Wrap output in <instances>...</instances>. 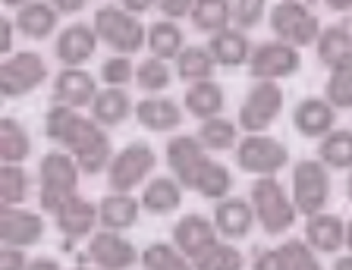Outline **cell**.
I'll return each mask as SVG.
<instances>
[{
    "instance_id": "6da1fadb",
    "label": "cell",
    "mask_w": 352,
    "mask_h": 270,
    "mask_svg": "<svg viewBox=\"0 0 352 270\" xmlns=\"http://www.w3.org/2000/svg\"><path fill=\"white\" fill-rule=\"evenodd\" d=\"M164 157H167L170 176L183 189L195 192V195L208 198V201H223L233 192V173H230L227 164H220L214 154H208L201 148V142L195 135H173L167 139L164 148Z\"/></svg>"
},
{
    "instance_id": "7a4b0ae2",
    "label": "cell",
    "mask_w": 352,
    "mask_h": 270,
    "mask_svg": "<svg viewBox=\"0 0 352 270\" xmlns=\"http://www.w3.org/2000/svg\"><path fill=\"white\" fill-rule=\"evenodd\" d=\"M79 176H82V170H79V164H76V157L66 154L63 148L44 154L41 161H38V176H35L41 211L57 217L60 207L79 195Z\"/></svg>"
},
{
    "instance_id": "3957f363",
    "label": "cell",
    "mask_w": 352,
    "mask_h": 270,
    "mask_svg": "<svg viewBox=\"0 0 352 270\" xmlns=\"http://www.w3.org/2000/svg\"><path fill=\"white\" fill-rule=\"evenodd\" d=\"M91 25L98 41L117 57H135L142 47H148V25L139 16L126 13L123 3H101L91 13Z\"/></svg>"
},
{
    "instance_id": "277c9868",
    "label": "cell",
    "mask_w": 352,
    "mask_h": 270,
    "mask_svg": "<svg viewBox=\"0 0 352 270\" xmlns=\"http://www.w3.org/2000/svg\"><path fill=\"white\" fill-rule=\"evenodd\" d=\"M60 148H63L66 154H73L85 176H98V173L107 176V167H110V161H113V154H117L113 145H110L107 129H101L95 120L82 117V113L69 123Z\"/></svg>"
},
{
    "instance_id": "5b68a950",
    "label": "cell",
    "mask_w": 352,
    "mask_h": 270,
    "mask_svg": "<svg viewBox=\"0 0 352 270\" xmlns=\"http://www.w3.org/2000/svg\"><path fill=\"white\" fill-rule=\"evenodd\" d=\"M249 201L255 207L258 227L267 236H286L296 227V220H299L293 195L277 179H255L249 185Z\"/></svg>"
},
{
    "instance_id": "8992f818",
    "label": "cell",
    "mask_w": 352,
    "mask_h": 270,
    "mask_svg": "<svg viewBox=\"0 0 352 270\" xmlns=\"http://www.w3.org/2000/svg\"><path fill=\"white\" fill-rule=\"evenodd\" d=\"M267 22H271L274 38L296 47V51L315 47L324 32L321 16L308 7V3H299V0H277L271 7V13H267Z\"/></svg>"
},
{
    "instance_id": "52a82bcc",
    "label": "cell",
    "mask_w": 352,
    "mask_h": 270,
    "mask_svg": "<svg viewBox=\"0 0 352 270\" xmlns=\"http://www.w3.org/2000/svg\"><path fill=\"white\" fill-rule=\"evenodd\" d=\"M283 107L286 95L277 82H252L239 104L236 123H239L242 135H267V129L280 120Z\"/></svg>"
},
{
    "instance_id": "ba28073f",
    "label": "cell",
    "mask_w": 352,
    "mask_h": 270,
    "mask_svg": "<svg viewBox=\"0 0 352 270\" xmlns=\"http://www.w3.org/2000/svg\"><path fill=\"white\" fill-rule=\"evenodd\" d=\"M289 195H293V201H296V211H299L305 220L315 217V214H324L330 195H333L330 170L324 167L318 157H305V161L293 164Z\"/></svg>"
},
{
    "instance_id": "9c48e42d",
    "label": "cell",
    "mask_w": 352,
    "mask_h": 270,
    "mask_svg": "<svg viewBox=\"0 0 352 270\" xmlns=\"http://www.w3.org/2000/svg\"><path fill=\"white\" fill-rule=\"evenodd\" d=\"M154 167H157V154L148 142H129L123 145L107 167V185L110 192H135L145 189L154 179Z\"/></svg>"
},
{
    "instance_id": "30bf717a",
    "label": "cell",
    "mask_w": 352,
    "mask_h": 270,
    "mask_svg": "<svg viewBox=\"0 0 352 270\" xmlns=\"http://www.w3.org/2000/svg\"><path fill=\"white\" fill-rule=\"evenodd\" d=\"M233 154L242 173L255 176V179H277L280 170L289 167V148L280 139H274L271 132L267 135H242Z\"/></svg>"
},
{
    "instance_id": "8fae6325",
    "label": "cell",
    "mask_w": 352,
    "mask_h": 270,
    "mask_svg": "<svg viewBox=\"0 0 352 270\" xmlns=\"http://www.w3.org/2000/svg\"><path fill=\"white\" fill-rule=\"evenodd\" d=\"M47 82V63L38 51H16L13 57L0 60V95L7 101L32 95Z\"/></svg>"
},
{
    "instance_id": "7c38bea8",
    "label": "cell",
    "mask_w": 352,
    "mask_h": 270,
    "mask_svg": "<svg viewBox=\"0 0 352 270\" xmlns=\"http://www.w3.org/2000/svg\"><path fill=\"white\" fill-rule=\"evenodd\" d=\"M299 69H302V51L277 41V38L255 44L252 60H249V79L252 82H277L280 85L283 79H293Z\"/></svg>"
},
{
    "instance_id": "4fadbf2b",
    "label": "cell",
    "mask_w": 352,
    "mask_h": 270,
    "mask_svg": "<svg viewBox=\"0 0 352 270\" xmlns=\"http://www.w3.org/2000/svg\"><path fill=\"white\" fill-rule=\"evenodd\" d=\"M85 264L95 270H129L135 264H142V251L123 233L98 229L85 242Z\"/></svg>"
},
{
    "instance_id": "5bb4252c",
    "label": "cell",
    "mask_w": 352,
    "mask_h": 270,
    "mask_svg": "<svg viewBox=\"0 0 352 270\" xmlns=\"http://www.w3.org/2000/svg\"><path fill=\"white\" fill-rule=\"evenodd\" d=\"M170 242H173L176 249L195 264L198 258H205L208 251L223 239H220V233H217V227H214L211 217H201V214H183V217L173 223Z\"/></svg>"
},
{
    "instance_id": "9a60e30c",
    "label": "cell",
    "mask_w": 352,
    "mask_h": 270,
    "mask_svg": "<svg viewBox=\"0 0 352 270\" xmlns=\"http://www.w3.org/2000/svg\"><path fill=\"white\" fill-rule=\"evenodd\" d=\"M98 35L91 22H69L54 38V57L63 63V69H85V63L98 54Z\"/></svg>"
},
{
    "instance_id": "2e32d148",
    "label": "cell",
    "mask_w": 352,
    "mask_h": 270,
    "mask_svg": "<svg viewBox=\"0 0 352 270\" xmlns=\"http://www.w3.org/2000/svg\"><path fill=\"white\" fill-rule=\"evenodd\" d=\"M13 22L19 38H29V41H47L51 35H60V13L54 7V0H16L13 3Z\"/></svg>"
},
{
    "instance_id": "e0dca14e",
    "label": "cell",
    "mask_w": 352,
    "mask_h": 270,
    "mask_svg": "<svg viewBox=\"0 0 352 270\" xmlns=\"http://www.w3.org/2000/svg\"><path fill=\"white\" fill-rule=\"evenodd\" d=\"M44 239V217L29 207H0V245L29 251Z\"/></svg>"
},
{
    "instance_id": "ac0fdd59",
    "label": "cell",
    "mask_w": 352,
    "mask_h": 270,
    "mask_svg": "<svg viewBox=\"0 0 352 270\" xmlns=\"http://www.w3.org/2000/svg\"><path fill=\"white\" fill-rule=\"evenodd\" d=\"M186 120L183 101H173L170 95H148L142 101H135V123L145 132H154V135H167V132H176Z\"/></svg>"
},
{
    "instance_id": "d6986e66",
    "label": "cell",
    "mask_w": 352,
    "mask_h": 270,
    "mask_svg": "<svg viewBox=\"0 0 352 270\" xmlns=\"http://www.w3.org/2000/svg\"><path fill=\"white\" fill-rule=\"evenodd\" d=\"M98 91V79L88 69H60L54 76V88H51V104H63L73 110H91Z\"/></svg>"
},
{
    "instance_id": "ffe728a7",
    "label": "cell",
    "mask_w": 352,
    "mask_h": 270,
    "mask_svg": "<svg viewBox=\"0 0 352 270\" xmlns=\"http://www.w3.org/2000/svg\"><path fill=\"white\" fill-rule=\"evenodd\" d=\"M211 220H214V227H217V233L223 242L245 239L258 223L252 201L249 198H239V195H230V198H223V201H217L211 211Z\"/></svg>"
},
{
    "instance_id": "44dd1931",
    "label": "cell",
    "mask_w": 352,
    "mask_h": 270,
    "mask_svg": "<svg viewBox=\"0 0 352 270\" xmlns=\"http://www.w3.org/2000/svg\"><path fill=\"white\" fill-rule=\"evenodd\" d=\"M54 227L57 233L63 236L66 242H82V239H91V236L101 229V220H98V205L88 201V198L76 195L73 201H66L60 207V214L54 217Z\"/></svg>"
},
{
    "instance_id": "7402d4cb",
    "label": "cell",
    "mask_w": 352,
    "mask_h": 270,
    "mask_svg": "<svg viewBox=\"0 0 352 270\" xmlns=\"http://www.w3.org/2000/svg\"><path fill=\"white\" fill-rule=\"evenodd\" d=\"M293 129L302 139H327L330 132L337 129V110L327 104V98H302L293 107Z\"/></svg>"
},
{
    "instance_id": "603a6c76",
    "label": "cell",
    "mask_w": 352,
    "mask_h": 270,
    "mask_svg": "<svg viewBox=\"0 0 352 270\" xmlns=\"http://www.w3.org/2000/svg\"><path fill=\"white\" fill-rule=\"evenodd\" d=\"M302 242L308 249H315L318 255H340L346 249V220L327 211L315 214V217L305 220Z\"/></svg>"
},
{
    "instance_id": "cb8c5ba5",
    "label": "cell",
    "mask_w": 352,
    "mask_h": 270,
    "mask_svg": "<svg viewBox=\"0 0 352 270\" xmlns=\"http://www.w3.org/2000/svg\"><path fill=\"white\" fill-rule=\"evenodd\" d=\"M142 217V201L139 195H129V192H107V195L98 201V220H101V229L110 233H129Z\"/></svg>"
},
{
    "instance_id": "d4e9b609",
    "label": "cell",
    "mask_w": 352,
    "mask_h": 270,
    "mask_svg": "<svg viewBox=\"0 0 352 270\" xmlns=\"http://www.w3.org/2000/svg\"><path fill=\"white\" fill-rule=\"evenodd\" d=\"M208 51H211L217 69H239V66H249L255 44L249 41L245 32L227 29V32H220V35L208 38Z\"/></svg>"
},
{
    "instance_id": "484cf974",
    "label": "cell",
    "mask_w": 352,
    "mask_h": 270,
    "mask_svg": "<svg viewBox=\"0 0 352 270\" xmlns=\"http://www.w3.org/2000/svg\"><path fill=\"white\" fill-rule=\"evenodd\" d=\"M183 195H186V189L176 183L173 176H154L151 183L139 192V201H142V211L145 214H151V217H167V214L183 207Z\"/></svg>"
},
{
    "instance_id": "4316f807",
    "label": "cell",
    "mask_w": 352,
    "mask_h": 270,
    "mask_svg": "<svg viewBox=\"0 0 352 270\" xmlns=\"http://www.w3.org/2000/svg\"><path fill=\"white\" fill-rule=\"evenodd\" d=\"M223 104H227V91H223V85H220L217 79L189 85L183 95V110L189 117H195L198 123L223 117Z\"/></svg>"
},
{
    "instance_id": "83f0119b",
    "label": "cell",
    "mask_w": 352,
    "mask_h": 270,
    "mask_svg": "<svg viewBox=\"0 0 352 270\" xmlns=\"http://www.w3.org/2000/svg\"><path fill=\"white\" fill-rule=\"evenodd\" d=\"M88 117L101 129H113V126H123L129 117H135V101L129 98L126 88H101V95L95 98Z\"/></svg>"
},
{
    "instance_id": "f1b7e54d",
    "label": "cell",
    "mask_w": 352,
    "mask_h": 270,
    "mask_svg": "<svg viewBox=\"0 0 352 270\" xmlns=\"http://www.w3.org/2000/svg\"><path fill=\"white\" fill-rule=\"evenodd\" d=\"M315 57L324 69H333V66L352 60V29L343 22H333V25H324L321 38L315 44Z\"/></svg>"
},
{
    "instance_id": "f546056e",
    "label": "cell",
    "mask_w": 352,
    "mask_h": 270,
    "mask_svg": "<svg viewBox=\"0 0 352 270\" xmlns=\"http://www.w3.org/2000/svg\"><path fill=\"white\" fill-rule=\"evenodd\" d=\"M32 154V132L22 126V120L3 117L0 120V161L3 167H22Z\"/></svg>"
},
{
    "instance_id": "4dcf8cb0",
    "label": "cell",
    "mask_w": 352,
    "mask_h": 270,
    "mask_svg": "<svg viewBox=\"0 0 352 270\" xmlns=\"http://www.w3.org/2000/svg\"><path fill=\"white\" fill-rule=\"evenodd\" d=\"M176 79L186 85H198V82H214L217 76V63H214L208 44H186V51L176 57Z\"/></svg>"
},
{
    "instance_id": "1f68e13d",
    "label": "cell",
    "mask_w": 352,
    "mask_h": 270,
    "mask_svg": "<svg viewBox=\"0 0 352 270\" xmlns=\"http://www.w3.org/2000/svg\"><path fill=\"white\" fill-rule=\"evenodd\" d=\"M186 51V32L179 29V22L157 19L148 25V57H157L164 63H170Z\"/></svg>"
},
{
    "instance_id": "d6a6232c",
    "label": "cell",
    "mask_w": 352,
    "mask_h": 270,
    "mask_svg": "<svg viewBox=\"0 0 352 270\" xmlns=\"http://www.w3.org/2000/svg\"><path fill=\"white\" fill-rule=\"evenodd\" d=\"M189 19L195 32L214 38L220 32L233 29V0H195Z\"/></svg>"
},
{
    "instance_id": "836d02e7",
    "label": "cell",
    "mask_w": 352,
    "mask_h": 270,
    "mask_svg": "<svg viewBox=\"0 0 352 270\" xmlns=\"http://www.w3.org/2000/svg\"><path fill=\"white\" fill-rule=\"evenodd\" d=\"M195 139L201 142L208 154H223V151H236L242 142V129L236 120L227 117H217V120H208V123H198Z\"/></svg>"
},
{
    "instance_id": "e575fe53",
    "label": "cell",
    "mask_w": 352,
    "mask_h": 270,
    "mask_svg": "<svg viewBox=\"0 0 352 270\" xmlns=\"http://www.w3.org/2000/svg\"><path fill=\"white\" fill-rule=\"evenodd\" d=\"M318 161L327 170H352V129H333L327 139L318 142Z\"/></svg>"
},
{
    "instance_id": "d590c367",
    "label": "cell",
    "mask_w": 352,
    "mask_h": 270,
    "mask_svg": "<svg viewBox=\"0 0 352 270\" xmlns=\"http://www.w3.org/2000/svg\"><path fill=\"white\" fill-rule=\"evenodd\" d=\"M32 176L25 167H0V207H25Z\"/></svg>"
},
{
    "instance_id": "8d00e7d4",
    "label": "cell",
    "mask_w": 352,
    "mask_h": 270,
    "mask_svg": "<svg viewBox=\"0 0 352 270\" xmlns=\"http://www.w3.org/2000/svg\"><path fill=\"white\" fill-rule=\"evenodd\" d=\"M142 270H195V264L173 242H151L142 249Z\"/></svg>"
},
{
    "instance_id": "74e56055",
    "label": "cell",
    "mask_w": 352,
    "mask_h": 270,
    "mask_svg": "<svg viewBox=\"0 0 352 270\" xmlns=\"http://www.w3.org/2000/svg\"><path fill=\"white\" fill-rule=\"evenodd\" d=\"M170 82H173V69H170V63H164V60L157 57H145L139 63V69H135V85L148 95H167Z\"/></svg>"
},
{
    "instance_id": "f35d334b",
    "label": "cell",
    "mask_w": 352,
    "mask_h": 270,
    "mask_svg": "<svg viewBox=\"0 0 352 270\" xmlns=\"http://www.w3.org/2000/svg\"><path fill=\"white\" fill-rule=\"evenodd\" d=\"M324 98L333 110H352V60L333 66L327 73V85H324Z\"/></svg>"
},
{
    "instance_id": "ab89813d",
    "label": "cell",
    "mask_w": 352,
    "mask_h": 270,
    "mask_svg": "<svg viewBox=\"0 0 352 270\" xmlns=\"http://www.w3.org/2000/svg\"><path fill=\"white\" fill-rule=\"evenodd\" d=\"M195 270H245V255L236 242H217L205 258L195 261Z\"/></svg>"
},
{
    "instance_id": "60d3db41",
    "label": "cell",
    "mask_w": 352,
    "mask_h": 270,
    "mask_svg": "<svg viewBox=\"0 0 352 270\" xmlns=\"http://www.w3.org/2000/svg\"><path fill=\"white\" fill-rule=\"evenodd\" d=\"M135 69H139V63L132 57H117V54H110V57L101 63V69H98V79H101L104 88H126L129 82H135Z\"/></svg>"
},
{
    "instance_id": "b9f144b4",
    "label": "cell",
    "mask_w": 352,
    "mask_h": 270,
    "mask_svg": "<svg viewBox=\"0 0 352 270\" xmlns=\"http://www.w3.org/2000/svg\"><path fill=\"white\" fill-rule=\"evenodd\" d=\"M267 13H271V7L264 0H233V29L249 35L252 29H258L267 19Z\"/></svg>"
},
{
    "instance_id": "7bdbcfd3",
    "label": "cell",
    "mask_w": 352,
    "mask_h": 270,
    "mask_svg": "<svg viewBox=\"0 0 352 270\" xmlns=\"http://www.w3.org/2000/svg\"><path fill=\"white\" fill-rule=\"evenodd\" d=\"M280 249L286 258V270H324L321 255L315 249H308L302 239H286Z\"/></svg>"
},
{
    "instance_id": "ee69618b",
    "label": "cell",
    "mask_w": 352,
    "mask_h": 270,
    "mask_svg": "<svg viewBox=\"0 0 352 270\" xmlns=\"http://www.w3.org/2000/svg\"><path fill=\"white\" fill-rule=\"evenodd\" d=\"M79 117V110H73V107H63V104H51L47 107V113H44V135L51 142H63V135H66V129H69V123Z\"/></svg>"
},
{
    "instance_id": "f6af8a7d",
    "label": "cell",
    "mask_w": 352,
    "mask_h": 270,
    "mask_svg": "<svg viewBox=\"0 0 352 270\" xmlns=\"http://www.w3.org/2000/svg\"><path fill=\"white\" fill-rule=\"evenodd\" d=\"M249 270H286V258L280 245H264V249H255L249 261Z\"/></svg>"
},
{
    "instance_id": "bcb514c9",
    "label": "cell",
    "mask_w": 352,
    "mask_h": 270,
    "mask_svg": "<svg viewBox=\"0 0 352 270\" xmlns=\"http://www.w3.org/2000/svg\"><path fill=\"white\" fill-rule=\"evenodd\" d=\"M154 7L161 10V19L179 22L183 16H192V7H195V0H161V3H154Z\"/></svg>"
},
{
    "instance_id": "7dc6e473",
    "label": "cell",
    "mask_w": 352,
    "mask_h": 270,
    "mask_svg": "<svg viewBox=\"0 0 352 270\" xmlns=\"http://www.w3.org/2000/svg\"><path fill=\"white\" fill-rule=\"evenodd\" d=\"M16 35H19V32H16V22H13V16L10 13H3L0 16V57L7 60V57H13V44H16Z\"/></svg>"
},
{
    "instance_id": "c3c4849f",
    "label": "cell",
    "mask_w": 352,
    "mask_h": 270,
    "mask_svg": "<svg viewBox=\"0 0 352 270\" xmlns=\"http://www.w3.org/2000/svg\"><path fill=\"white\" fill-rule=\"evenodd\" d=\"M32 258L22 249H10V245H0V270H29Z\"/></svg>"
},
{
    "instance_id": "681fc988",
    "label": "cell",
    "mask_w": 352,
    "mask_h": 270,
    "mask_svg": "<svg viewBox=\"0 0 352 270\" xmlns=\"http://www.w3.org/2000/svg\"><path fill=\"white\" fill-rule=\"evenodd\" d=\"M29 270H63V264H60L57 258H47V255H41V258H32Z\"/></svg>"
},
{
    "instance_id": "f907efd6",
    "label": "cell",
    "mask_w": 352,
    "mask_h": 270,
    "mask_svg": "<svg viewBox=\"0 0 352 270\" xmlns=\"http://www.w3.org/2000/svg\"><path fill=\"white\" fill-rule=\"evenodd\" d=\"M54 7H57V13H79V10H85V0H54Z\"/></svg>"
},
{
    "instance_id": "816d5d0a",
    "label": "cell",
    "mask_w": 352,
    "mask_h": 270,
    "mask_svg": "<svg viewBox=\"0 0 352 270\" xmlns=\"http://www.w3.org/2000/svg\"><path fill=\"white\" fill-rule=\"evenodd\" d=\"M123 7H126V13H132V16H139L142 19V13H148L151 3H148V0H123Z\"/></svg>"
},
{
    "instance_id": "f5cc1de1",
    "label": "cell",
    "mask_w": 352,
    "mask_h": 270,
    "mask_svg": "<svg viewBox=\"0 0 352 270\" xmlns=\"http://www.w3.org/2000/svg\"><path fill=\"white\" fill-rule=\"evenodd\" d=\"M330 270H352V251L337 255V261H333V267H330Z\"/></svg>"
},
{
    "instance_id": "db71d44e",
    "label": "cell",
    "mask_w": 352,
    "mask_h": 270,
    "mask_svg": "<svg viewBox=\"0 0 352 270\" xmlns=\"http://www.w3.org/2000/svg\"><path fill=\"white\" fill-rule=\"evenodd\" d=\"M346 201H349V205H352V170H349V173H346Z\"/></svg>"
},
{
    "instance_id": "11a10c76",
    "label": "cell",
    "mask_w": 352,
    "mask_h": 270,
    "mask_svg": "<svg viewBox=\"0 0 352 270\" xmlns=\"http://www.w3.org/2000/svg\"><path fill=\"white\" fill-rule=\"evenodd\" d=\"M346 249L352 251V220H346Z\"/></svg>"
},
{
    "instance_id": "9f6ffc18",
    "label": "cell",
    "mask_w": 352,
    "mask_h": 270,
    "mask_svg": "<svg viewBox=\"0 0 352 270\" xmlns=\"http://www.w3.org/2000/svg\"><path fill=\"white\" fill-rule=\"evenodd\" d=\"M73 270H95V267H88V264H79V267H73Z\"/></svg>"
}]
</instances>
